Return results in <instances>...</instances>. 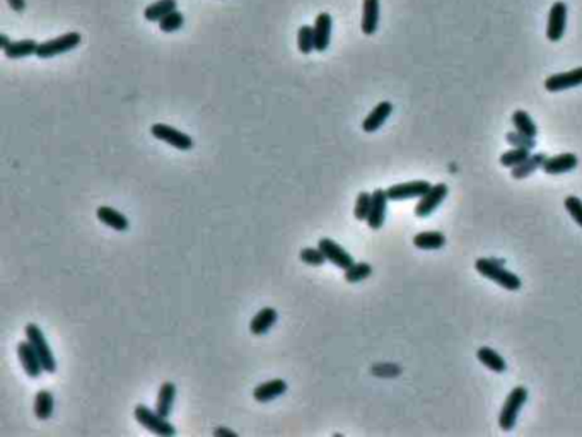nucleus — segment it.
Segmentation results:
<instances>
[{
	"label": "nucleus",
	"instance_id": "nucleus-17",
	"mask_svg": "<svg viewBox=\"0 0 582 437\" xmlns=\"http://www.w3.org/2000/svg\"><path fill=\"white\" fill-rule=\"evenodd\" d=\"M287 392V383L283 379H270V381L261 383L253 390V398L260 403H267V401L275 400V398L282 396Z\"/></svg>",
	"mask_w": 582,
	"mask_h": 437
},
{
	"label": "nucleus",
	"instance_id": "nucleus-15",
	"mask_svg": "<svg viewBox=\"0 0 582 437\" xmlns=\"http://www.w3.org/2000/svg\"><path fill=\"white\" fill-rule=\"evenodd\" d=\"M577 164H579L577 156L572 154V152H565V154L555 156V158H546L541 169L546 175H563V173L576 169Z\"/></svg>",
	"mask_w": 582,
	"mask_h": 437
},
{
	"label": "nucleus",
	"instance_id": "nucleus-21",
	"mask_svg": "<svg viewBox=\"0 0 582 437\" xmlns=\"http://www.w3.org/2000/svg\"><path fill=\"white\" fill-rule=\"evenodd\" d=\"M379 26V0H364L362 6V33L371 36Z\"/></svg>",
	"mask_w": 582,
	"mask_h": 437
},
{
	"label": "nucleus",
	"instance_id": "nucleus-35",
	"mask_svg": "<svg viewBox=\"0 0 582 437\" xmlns=\"http://www.w3.org/2000/svg\"><path fill=\"white\" fill-rule=\"evenodd\" d=\"M506 140L509 142L513 147H521V149H530V151H533L535 145H537V140L531 137H528V135L524 134H519V131H509V134L506 135Z\"/></svg>",
	"mask_w": 582,
	"mask_h": 437
},
{
	"label": "nucleus",
	"instance_id": "nucleus-23",
	"mask_svg": "<svg viewBox=\"0 0 582 437\" xmlns=\"http://www.w3.org/2000/svg\"><path fill=\"white\" fill-rule=\"evenodd\" d=\"M53 408H55L53 393L48 390H40L34 396V415L38 420H48L53 415Z\"/></svg>",
	"mask_w": 582,
	"mask_h": 437
},
{
	"label": "nucleus",
	"instance_id": "nucleus-26",
	"mask_svg": "<svg viewBox=\"0 0 582 437\" xmlns=\"http://www.w3.org/2000/svg\"><path fill=\"white\" fill-rule=\"evenodd\" d=\"M545 161H546V156L543 154V152L530 156L526 161H523L519 166L513 168V178L514 180H523V178L530 176L531 173H535L538 168H541Z\"/></svg>",
	"mask_w": 582,
	"mask_h": 437
},
{
	"label": "nucleus",
	"instance_id": "nucleus-38",
	"mask_svg": "<svg viewBox=\"0 0 582 437\" xmlns=\"http://www.w3.org/2000/svg\"><path fill=\"white\" fill-rule=\"evenodd\" d=\"M215 437H237V432H234L233 429H227L222 425V427H217L214 431Z\"/></svg>",
	"mask_w": 582,
	"mask_h": 437
},
{
	"label": "nucleus",
	"instance_id": "nucleus-7",
	"mask_svg": "<svg viewBox=\"0 0 582 437\" xmlns=\"http://www.w3.org/2000/svg\"><path fill=\"white\" fill-rule=\"evenodd\" d=\"M431 188L432 186L429 181L417 180V181H410V183L393 184V186H389L388 190H386V193H388L389 200L400 202V200H410V198L424 197Z\"/></svg>",
	"mask_w": 582,
	"mask_h": 437
},
{
	"label": "nucleus",
	"instance_id": "nucleus-32",
	"mask_svg": "<svg viewBox=\"0 0 582 437\" xmlns=\"http://www.w3.org/2000/svg\"><path fill=\"white\" fill-rule=\"evenodd\" d=\"M184 24V16L180 12V10H173V12H169L168 16L162 17L161 21H159V30L162 31V33H175V31H178L183 28Z\"/></svg>",
	"mask_w": 582,
	"mask_h": 437
},
{
	"label": "nucleus",
	"instance_id": "nucleus-9",
	"mask_svg": "<svg viewBox=\"0 0 582 437\" xmlns=\"http://www.w3.org/2000/svg\"><path fill=\"white\" fill-rule=\"evenodd\" d=\"M446 197H448V186L444 183L434 184L424 197H420V202L415 207V215L420 219L429 217L444 202Z\"/></svg>",
	"mask_w": 582,
	"mask_h": 437
},
{
	"label": "nucleus",
	"instance_id": "nucleus-31",
	"mask_svg": "<svg viewBox=\"0 0 582 437\" xmlns=\"http://www.w3.org/2000/svg\"><path fill=\"white\" fill-rule=\"evenodd\" d=\"M371 275H372V266L365 262L354 263L350 268L345 270V280L349 284L362 282V280H365L367 277H371Z\"/></svg>",
	"mask_w": 582,
	"mask_h": 437
},
{
	"label": "nucleus",
	"instance_id": "nucleus-24",
	"mask_svg": "<svg viewBox=\"0 0 582 437\" xmlns=\"http://www.w3.org/2000/svg\"><path fill=\"white\" fill-rule=\"evenodd\" d=\"M413 244L418 250H441L446 244V237L439 231H424L413 237Z\"/></svg>",
	"mask_w": 582,
	"mask_h": 437
},
{
	"label": "nucleus",
	"instance_id": "nucleus-10",
	"mask_svg": "<svg viewBox=\"0 0 582 437\" xmlns=\"http://www.w3.org/2000/svg\"><path fill=\"white\" fill-rule=\"evenodd\" d=\"M318 246H319V250L325 253L326 262L333 263V265L338 266V268L347 270V268H350L354 263H356V262H354L352 255L347 253V251L343 250V248L340 246L336 241L330 239V237H321V239H319V243H318Z\"/></svg>",
	"mask_w": 582,
	"mask_h": 437
},
{
	"label": "nucleus",
	"instance_id": "nucleus-14",
	"mask_svg": "<svg viewBox=\"0 0 582 437\" xmlns=\"http://www.w3.org/2000/svg\"><path fill=\"white\" fill-rule=\"evenodd\" d=\"M332 28L333 21L328 12H321L314 19V48L316 52L323 53L328 50L330 41H332Z\"/></svg>",
	"mask_w": 582,
	"mask_h": 437
},
{
	"label": "nucleus",
	"instance_id": "nucleus-18",
	"mask_svg": "<svg viewBox=\"0 0 582 437\" xmlns=\"http://www.w3.org/2000/svg\"><path fill=\"white\" fill-rule=\"evenodd\" d=\"M96 215H98L99 222H103L105 226L111 227V229L118 231V233H125V231H129V227H130L129 219H127L125 215L122 214V212L115 211V209L108 207V205H103V207H99L98 211H96Z\"/></svg>",
	"mask_w": 582,
	"mask_h": 437
},
{
	"label": "nucleus",
	"instance_id": "nucleus-27",
	"mask_svg": "<svg viewBox=\"0 0 582 437\" xmlns=\"http://www.w3.org/2000/svg\"><path fill=\"white\" fill-rule=\"evenodd\" d=\"M477 357L485 367H488L493 372H504L507 369L506 361H504L495 350L491 349V347H482V349H478Z\"/></svg>",
	"mask_w": 582,
	"mask_h": 437
},
{
	"label": "nucleus",
	"instance_id": "nucleus-5",
	"mask_svg": "<svg viewBox=\"0 0 582 437\" xmlns=\"http://www.w3.org/2000/svg\"><path fill=\"white\" fill-rule=\"evenodd\" d=\"M80 41H83V36L76 33V31H70V33H65L62 36L53 38V40L43 41V43L38 45L36 56L38 58H53V56L63 55V53L77 48Z\"/></svg>",
	"mask_w": 582,
	"mask_h": 437
},
{
	"label": "nucleus",
	"instance_id": "nucleus-6",
	"mask_svg": "<svg viewBox=\"0 0 582 437\" xmlns=\"http://www.w3.org/2000/svg\"><path fill=\"white\" fill-rule=\"evenodd\" d=\"M151 134L154 135L155 138H159V140L173 145V147H176L181 152L191 151V149H193V145H195L193 138H191L190 135L183 134V131L173 129V127H169V125H164V123H155V125H152Z\"/></svg>",
	"mask_w": 582,
	"mask_h": 437
},
{
	"label": "nucleus",
	"instance_id": "nucleus-37",
	"mask_svg": "<svg viewBox=\"0 0 582 437\" xmlns=\"http://www.w3.org/2000/svg\"><path fill=\"white\" fill-rule=\"evenodd\" d=\"M7 3L14 12H23L26 9V0H7Z\"/></svg>",
	"mask_w": 582,
	"mask_h": 437
},
{
	"label": "nucleus",
	"instance_id": "nucleus-29",
	"mask_svg": "<svg viewBox=\"0 0 582 437\" xmlns=\"http://www.w3.org/2000/svg\"><path fill=\"white\" fill-rule=\"evenodd\" d=\"M297 48L303 55H311L314 48V30L313 26L303 24L297 31Z\"/></svg>",
	"mask_w": 582,
	"mask_h": 437
},
{
	"label": "nucleus",
	"instance_id": "nucleus-11",
	"mask_svg": "<svg viewBox=\"0 0 582 437\" xmlns=\"http://www.w3.org/2000/svg\"><path fill=\"white\" fill-rule=\"evenodd\" d=\"M17 357H19L24 372H26L30 378H40L41 372H43V365H41V361L40 357H38L36 350L33 349V345H31L28 340L26 342L17 343Z\"/></svg>",
	"mask_w": 582,
	"mask_h": 437
},
{
	"label": "nucleus",
	"instance_id": "nucleus-19",
	"mask_svg": "<svg viewBox=\"0 0 582 437\" xmlns=\"http://www.w3.org/2000/svg\"><path fill=\"white\" fill-rule=\"evenodd\" d=\"M277 319H279V315H277V311L273 308L267 306L260 309V311L253 316V319H251L250 332L257 337L265 335V333H267L268 330L275 325Z\"/></svg>",
	"mask_w": 582,
	"mask_h": 437
},
{
	"label": "nucleus",
	"instance_id": "nucleus-4",
	"mask_svg": "<svg viewBox=\"0 0 582 437\" xmlns=\"http://www.w3.org/2000/svg\"><path fill=\"white\" fill-rule=\"evenodd\" d=\"M526 400L528 390L524 386H517V388H514L513 392L507 394V400L504 403L499 417V425L502 431H513V427L516 425L517 415H519L521 408L524 407Z\"/></svg>",
	"mask_w": 582,
	"mask_h": 437
},
{
	"label": "nucleus",
	"instance_id": "nucleus-30",
	"mask_svg": "<svg viewBox=\"0 0 582 437\" xmlns=\"http://www.w3.org/2000/svg\"><path fill=\"white\" fill-rule=\"evenodd\" d=\"M530 156H531L530 149L514 147V149H510V151L504 152V154L500 156V164L506 166V168L513 169V168H516V166H519L523 161H526Z\"/></svg>",
	"mask_w": 582,
	"mask_h": 437
},
{
	"label": "nucleus",
	"instance_id": "nucleus-22",
	"mask_svg": "<svg viewBox=\"0 0 582 437\" xmlns=\"http://www.w3.org/2000/svg\"><path fill=\"white\" fill-rule=\"evenodd\" d=\"M38 45L40 43L34 40H19V41H12V43L7 46L6 50H2V52L7 58H12V60L26 58V56L36 55Z\"/></svg>",
	"mask_w": 582,
	"mask_h": 437
},
{
	"label": "nucleus",
	"instance_id": "nucleus-36",
	"mask_svg": "<svg viewBox=\"0 0 582 437\" xmlns=\"http://www.w3.org/2000/svg\"><path fill=\"white\" fill-rule=\"evenodd\" d=\"M565 209L570 214V217L576 220L577 226L582 227V200L577 197H567L565 198Z\"/></svg>",
	"mask_w": 582,
	"mask_h": 437
},
{
	"label": "nucleus",
	"instance_id": "nucleus-39",
	"mask_svg": "<svg viewBox=\"0 0 582 437\" xmlns=\"http://www.w3.org/2000/svg\"><path fill=\"white\" fill-rule=\"evenodd\" d=\"M10 43H12V41L9 40V36H7V34H0V48L6 50Z\"/></svg>",
	"mask_w": 582,
	"mask_h": 437
},
{
	"label": "nucleus",
	"instance_id": "nucleus-8",
	"mask_svg": "<svg viewBox=\"0 0 582 437\" xmlns=\"http://www.w3.org/2000/svg\"><path fill=\"white\" fill-rule=\"evenodd\" d=\"M567 26V6L563 2H555L548 12V23H546V38L552 43H557L563 38Z\"/></svg>",
	"mask_w": 582,
	"mask_h": 437
},
{
	"label": "nucleus",
	"instance_id": "nucleus-20",
	"mask_svg": "<svg viewBox=\"0 0 582 437\" xmlns=\"http://www.w3.org/2000/svg\"><path fill=\"white\" fill-rule=\"evenodd\" d=\"M176 398V385L171 381H164L159 388L158 400H155V412L162 417L168 418L171 415L173 405H175Z\"/></svg>",
	"mask_w": 582,
	"mask_h": 437
},
{
	"label": "nucleus",
	"instance_id": "nucleus-1",
	"mask_svg": "<svg viewBox=\"0 0 582 437\" xmlns=\"http://www.w3.org/2000/svg\"><path fill=\"white\" fill-rule=\"evenodd\" d=\"M475 268L480 275L487 277V279L493 280L495 284H499L500 287L507 290H517L521 289V279L517 275H514L513 272L506 270L502 266V262L492 260V258H478L475 262Z\"/></svg>",
	"mask_w": 582,
	"mask_h": 437
},
{
	"label": "nucleus",
	"instance_id": "nucleus-25",
	"mask_svg": "<svg viewBox=\"0 0 582 437\" xmlns=\"http://www.w3.org/2000/svg\"><path fill=\"white\" fill-rule=\"evenodd\" d=\"M176 7H178V2H176V0H158V2L145 7L144 17L149 21V23H159L162 17L168 16V14L173 12V10H176Z\"/></svg>",
	"mask_w": 582,
	"mask_h": 437
},
{
	"label": "nucleus",
	"instance_id": "nucleus-2",
	"mask_svg": "<svg viewBox=\"0 0 582 437\" xmlns=\"http://www.w3.org/2000/svg\"><path fill=\"white\" fill-rule=\"evenodd\" d=\"M133 415L135 418H137L138 424H140L145 431L152 432V434L164 436V437H171L176 434L175 425L169 424L166 417L159 415L158 412H155V408L154 410H151L147 405H137L133 410Z\"/></svg>",
	"mask_w": 582,
	"mask_h": 437
},
{
	"label": "nucleus",
	"instance_id": "nucleus-28",
	"mask_svg": "<svg viewBox=\"0 0 582 437\" xmlns=\"http://www.w3.org/2000/svg\"><path fill=\"white\" fill-rule=\"evenodd\" d=\"M513 123H514V127H516V131L528 135V137H531V138H537L538 129H537V125H535L533 120H531V116L528 115L526 111H523V109H517V111L513 115Z\"/></svg>",
	"mask_w": 582,
	"mask_h": 437
},
{
	"label": "nucleus",
	"instance_id": "nucleus-12",
	"mask_svg": "<svg viewBox=\"0 0 582 437\" xmlns=\"http://www.w3.org/2000/svg\"><path fill=\"white\" fill-rule=\"evenodd\" d=\"M579 86H582V67L569 70V72L555 74V76H550L548 79L545 81L546 91L550 92L567 91V89L579 87Z\"/></svg>",
	"mask_w": 582,
	"mask_h": 437
},
{
	"label": "nucleus",
	"instance_id": "nucleus-33",
	"mask_svg": "<svg viewBox=\"0 0 582 437\" xmlns=\"http://www.w3.org/2000/svg\"><path fill=\"white\" fill-rule=\"evenodd\" d=\"M371 204H372V193L360 191L356 200V207H354V215H356L357 220H367L369 212H371Z\"/></svg>",
	"mask_w": 582,
	"mask_h": 437
},
{
	"label": "nucleus",
	"instance_id": "nucleus-34",
	"mask_svg": "<svg viewBox=\"0 0 582 437\" xmlns=\"http://www.w3.org/2000/svg\"><path fill=\"white\" fill-rule=\"evenodd\" d=\"M301 262L306 263L310 266H321L326 263V257L321 250L318 248H304L301 251Z\"/></svg>",
	"mask_w": 582,
	"mask_h": 437
},
{
	"label": "nucleus",
	"instance_id": "nucleus-13",
	"mask_svg": "<svg viewBox=\"0 0 582 437\" xmlns=\"http://www.w3.org/2000/svg\"><path fill=\"white\" fill-rule=\"evenodd\" d=\"M388 193L386 190H378L372 191V204H371V212H369V217L365 222L369 224V227L374 231L381 229L382 224H385L386 219V209H388Z\"/></svg>",
	"mask_w": 582,
	"mask_h": 437
},
{
	"label": "nucleus",
	"instance_id": "nucleus-3",
	"mask_svg": "<svg viewBox=\"0 0 582 437\" xmlns=\"http://www.w3.org/2000/svg\"><path fill=\"white\" fill-rule=\"evenodd\" d=\"M24 333H26L28 342L36 350L38 357H40L41 361V365H43V371L53 374V372L56 371V361L55 357H53V352L50 349L40 326H38L36 323H28V325L24 326Z\"/></svg>",
	"mask_w": 582,
	"mask_h": 437
},
{
	"label": "nucleus",
	"instance_id": "nucleus-16",
	"mask_svg": "<svg viewBox=\"0 0 582 437\" xmlns=\"http://www.w3.org/2000/svg\"><path fill=\"white\" fill-rule=\"evenodd\" d=\"M393 111V105L389 101H381L362 122V130L367 131V134H372V131H378L382 125L386 123V120L389 118Z\"/></svg>",
	"mask_w": 582,
	"mask_h": 437
}]
</instances>
